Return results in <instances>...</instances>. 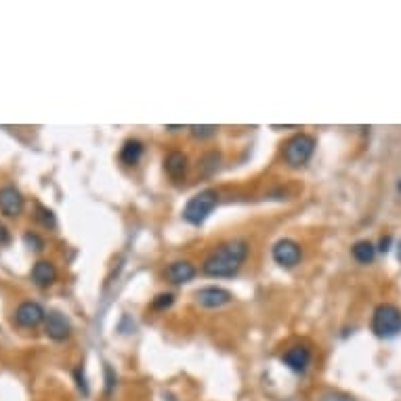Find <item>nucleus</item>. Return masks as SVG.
I'll list each match as a JSON object with an SVG mask.
<instances>
[{"label":"nucleus","instance_id":"1","mask_svg":"<svg viewBox=\"0 0 401 401\" xmlns=\"http://www.w3.org/2000/svg\"><path fill=\"white\" fill-rule=\"evenodd\" d=\"M248 257V242L244 239H229L215 248L202 263V273L210 277H231L239 271Z\"/></svg>","mask_w":401,"mask_h":401},{"label":"nucleus","instance_id":"2","mask_svg":"<svg viewBox=\"0 0 401 401\" xmlns=\"http://www.w3.org/2000/svg\"><path fill=\"white\" fill-rule=\"evenodd\" d=\"M372 332L382 338H395L401 332V309L393 303H380L372 315Z\"/></svg>","mask_w":401,"mask_h":401},{"label":"nucleus","instance_id":"3","mask_svg":"<svg viewBox=\"0 0 401 401\" xmlns=\"http://www.w3.org/2000/svg\"><path fill=\"white\" fill-rule=\"evenodd\" d=\"M217 202H219V195L215 189L199 191L187 202V206L183 210V219L191 225H202L210 217V213L215 210Z\"/></svg>","mask_w":401,"mask_h":401},{"label":"nucleus","instance_id":"4","mask_svg":"<svg viewBox=\"0 0 401 401\" xmlns=\"http://www.w3.org/2000/svg\"><path fill=\"white\" fill-rule=\"evenodd\" d=\"M313 151H315V139L311 135H307V133H301V135H294L292 139L286 141V145H284V160H286L288 166L301 169L311 160Z\"/></svg>","mask_w":401,"mask_h":401},{"label":"nucleus","instance_id":"5","mask_svg":"<svg viewBox=\"0 0 401 401\" xmlns=\"http://www.w3.org/2000/svg\"><path fill=\"white\" fill-rule=\"evenodd\" d=\"M271 257H273V261H275L279 267L290 269V267L299 265L303 252H301V246L294 242V239H279V242H277V244L273 246V250H271Z\"/></svg>","mask_w":401,"mask_h":401},{"label":"nucleus","instance_id":"6","mask_svg":"<svg viewBox=\"0 0 401 401\" xmlns=\"http://www.w3.org/2000/svg\"><path fill=\"white\" fill-rule=\"evenodd\" d=\"M195 303L202 305L206 309H219L225 307L233 301V294L225 288H217V286H206V288H199L195 294Z\"/></svg>","mask_w":401,"mask_h":401},{"label":"nucleus","instance_id":"7","mask_svg":"<svg viewBox=\"0 0 401 401\" xmlns=\"http://www.w3.org/2000/svg\"><path fill=\"white\" fill-rule=\"evenodd\" d=\"M45 317H47L45 309L32 301H25L15 309V324L21 328H34L40 322H45Z\"/></svg>","mask_w":401,"mask_h":401},{"label":"nucleus","instance_id":"8","mask_svg":"<svg viewBox=\"0 0 401 401\" xmlns=\"http://www.w3.org/2000/svg\"><path fill=\"white\" fill-rule=\"evenodd\" d=\"M0 213L5 217H19L23 213V195L17 187L5 185L0 189Z\"/></svg>","mask_w":401,"mask_h":401},{"label":"nucleus","instance_id":"9","mask_svg":"<svg viewBox=\"0 0 401 401\" xmlns=\"http://www.w3.org/2000/svg\"><path fill=\"white\" fill-rule=\"evenodd\" d=\"M45 332H47V336L51 340L61 343V340L69 338L72 326H69V322L65 319V315H61L59 311H49V315L45 317Z\"/></svg>","mask_w":401,"mask_h":401},{"label":"nucleus","instance_id":"10","mask_svg":"<svg viewBox=\"0 0 401 401\" xmlns=\"http://www.w3.org/2000/svg\"><path fill=\"white\" fill-rule=\"evenodd\" d=\"M282 362L296 374H303L307 370V366L311 364V351L303 345H296V347H290L284 357H282Z\"/></svg>","mask_w":401,"mask_h":401},{"label":"nucleus","instance_id":"11","mask_svg":"<svg viewBox=\"0 0 401 401\" xmlns=\"http://www.w3.org/2000/svg\"><path fill=\"white\" fill-rule=\"evenodd\" d=\"M32 282L38 288H49L57 282V267L51 261H38L32 267Z\"/></svg>","mask_w":401,"mask_h":401},{"label":"nucleus","instance_id":"12","mask_svg":"<svg viewBox=\"0 0 401 401\" xmlns=\"http://www.w3.org/2000/svg\"><path fill=\"white\" fill-rule=\"evenodd\" d=\"M164 275L171 284H187L195 277V265L189 261H175L166 267Z\"/></svg>","mask_w":401,"mask_h":401},{"label":"nucleus","instance_id":"13","mask_svg":"<svg viewBox=\"0 0 401 401\" xmlns=\"http://www.w3.org/2000/svg\"><path fill=\"white\" fill-rule=\"evenodd\" d=\"M164 171L171 179L179 181L187 173V155L183 151H171L164 160Z\"/></svg>","mask_w":401,"mask_h":401},{"label":"nucleus","instance_id":"14","mask_svg":"<svg viewBox=\"0 0 401 401\" xmlns=\"http://www.w3.org/2000/svg\"><path fill=\"white\" fill-rule=\"evenodd\" d=\"M351 254L357 263L370 265L376 259V246L372 242H368V239H359V242H355L351 246Z\"/></svg>","mask_w":401,"mask_h":401},{"label":"nucleus","instance_id":"15","mask_svg":"<svg viewBox=\"0 0 401 401\" xmlns=\"http://www.w3.org/2000/svg\"><path fill=\"white\" fill-rule=\"evenodd\" d=\"M143 155V143L137 141V139H129L124 145H122V151H120V160H122L124 164L133 166L137 164Z\"/></svg>","mask_w":401,"mask_h":401},{"label":"nucleus","instance_id":"16","mask_svg":"<svg viewBox=\"0 0 401 401\" xmlns=\"http://www.w3.org/2000/svg\"><path fill=\"white\" fill-rule=\"evenodd\" d=\"M219 160H221V155H219L217 151H210V153H206V155L202 158V164H199V169H202L204 175H210V173L217 171Z\"/></svg>","mask_w":401,"mask_h":401},{"label":"nucleus","instance_id":"17","mask_svg":"<svg viewBox=\"0 0 401 401\" xmlns=\"http://www.w3.org/2000/svg\"><path fill=\"white\" fill-rule=\"evenodd\" d=\"M189 131L195 139H210L217 135V127H191Z\"/></svg>","mask_w":401,"mask_h":401},{"label":"nucleus","instance_id":"18","mask_svg":"<svg viewBox=\"0 0 401 401\" xmlns=\"http://www.w3.org/2000/svg\"><path fill=\"white\" fill-rule=\"evenodd\" d=\"M36 219L43 223L45 227H55V217H53V213L51 210H47V208H43V206H36Z\"/></svg>","mask_w":401,"mask_h":401},{"label":"nucleus","instance_id":"19","mask_svg":"<svg viewBox=\"0 0 401 401\" xmlns=\"http://www.w3.org/2000/svg\"><path fill=\"white\" fill-rule=\"evenodd\" d=\"M173 303H175V296H173V294H158V296L153 299L151 307L158 309V311H164V309H169Z\"/></svg>","mask_w":401,"mask_h":401},{"label":"nucleus","instance_id":"20","mask_svg":"<svg viewBox=\"0 0 401 401\" xmlns=\"http://www.w3.org/2000/svg\"><path fill=\"white\" fill-rule=\"evenodd\" d=\"M319 401H355V399L347 393H326L319 397Z\"/></svg>","mask_w":401,"mask_h":401},{"label":"nucleus","instance_id":"21","mask_svg":"<svg viewBox=\"0 0 401 401\" xmlns=\"http://www.w3.org/2000/svg\"><path fill=\"white\" fill-rule=\"evenodd\" d=\"M74 374H76V382H78V389H80V391H83V393L87 395V393H89V384H87V378H85V370H83V368H78V370H76Z\"/></svg>","mask_w":401,"mask_h":401},{"label":"nucleus","instance_id":"22","mask_svg":"<svg viewBox=\"0 0 401 401\" xmlns=\"http://www.w3.org/2000/svg\"><path fill=\"white\" fill-rule=\"evenodd\" d=\"M25 244L34 246V250H40V248H43V239H40L38 235H34V233H28L25 235Z\"/></svg>","mask_w":401,"mask_h":401},{"label":"nucleus","instance_id":"23","mask_svg":"<svg viewBox=\"0 0 401 401\" xmlns=\"http://www.w3.org/2000/svg\"><path fill=\"white\" fill-rule=\"evenodd\" d=\"M105 376H107V395H109L111 389H113V384H116V378L111 376V370L109 368H105Z\"/></svg>","mask_w":401,"mask_h":401},{"label":"nucleus","instance_id":"24","mask_svg":"<svg viewBox=\"0 0 401 401\" xmlns=\"http://www.w3.org/2000/svg\"><path fill=\"white\" fill-rule=\"evenodd\" d=\"M7 239H9V231H7V227L3 223H0V244H5Z\"/></svg>","mask_w":401,"mask_h":401},{"label":"nucleus","instance_id":"25","mask_svg":"<svg viewBox=\"0 0 401 401\" xmlns=\"http://www.w3.org/2000/svg\"><path fill=\"white\" fill-rule=\"evenodd\" d=\"M389 242H391V237H387V239L382 237V242H380V248H378V250H380V252H387V250H389V248H387Z\"/></svg>","mask_w":401,"mask_h":401},{"label":"nucleus","instance_id":"26","mask_svg":"<svg viewBox=\"0 0 401 401\" xmlns=\"http://www.w3.org/2000/svg\"><path fill=\"white\" fill-rule=\"evenodd\" d=\"M399 250H397V257H399V261H401V242H399V246H397Z\"/></svg>","mask_w":401,"mask_h":401}]
</instances>
